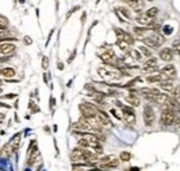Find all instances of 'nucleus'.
<instances>
[{"mask_svg": "<svg viewBox=\"0 0 180 171\" xmlns=\"http://www.w3.org/2000/svg\"><path fill=\"white\" fill-rule=\"evenodd\" d=\"M116 45H118V48L121 49L122 52H125V53H127V52L130 50V49H129L130 45H129L127 42H125V40H122V39H118V40H116Z\"/></svg>", "mask_w": 180, "mask_h": 171, "instance_id": "obj_23", "label": "nucleus"}, {"mask_svg": "<svg viewBox=\"0 0 180 171\" xmlns=\"http://www.w3.org/2000/svg\"><path fill=\"white\" fill-rule=\"evenodd\" d=\"M42 68H43V70H47V68H49V59H47L46 56L42 59Z\"/></svg>", "mask_w": 180, "mask_h": 171, "instance_id": "obj_31", "label": "nucleus"}, {"mask_svg": "<svg viewBox=\"0 0 180 171\" xmlns=\"http://www.w3.org/2000/svg\"><path fill=\"white\" fill-rule=\"evenodd\" d=\"M172 50L176 52V53H180V42H174V43H173V48H172Z\"/></svg>", "mask_w": 180, "mask_h": 171, "instance_id": "obj_33", "label": "nucleus"}, {"mask_svg": "<svg viewBox=\"0 0 180 171\" xmlns=\"http://www.w3.org/2000/svg\"><path fill=\"white\" fill-rule=\"evenodd\" d=\"M79 110H80V113H82V117H94V115L97 114V111H98V109H97L94 104L89 103V102L80 103Z\"/></svg>", "mask_w": 180, "mask_h": 171, "instance_id": "obj_4", "label": "nucleus"}, {"mask_svg": "<svg viewBox=\"0 0 180 171\" xmlns=\"http://www.w3.org/2000/svg\"><path fill=\"white\" fill-rule=\"evenodd\" d=\"M122 118H123V121L126 124H129V125H134V123H136V114L134 113H123Z\"/></svg>", "mask_w": 180, "mask_h": 171, "instance_id": "obj_17", "label": "nucleus"}, {"mask_svg": "<svg viewBox=\"0 0 180 171\" xmlns=\"http://www.w3.org/2000/svg\"><path fill=\"white\" fill-rule=\"evenodd\" d=\"M19 140H21V134H17V135H14L13 139H11V142L8 143V145H10V148H11V150H13V152H15V150H17Z\"/></svg>", "mask_w": 180, "mask_h": 171, "instance_id": "obj_20", "label": "nucleus"}, {"mask_svg": "<svg viewBox=\"0 0 180 171\" xmlns=\"http://www.w3.org/2000/svg\"><path fill=\"white\" fill-rule=\"evenodd\" d=\"M161 74H163L168 79H172V78H174V77L177 75V71H176V67H174L173 64H168V65H165V67L161 70Z\"/></svg>", "mask_w": 180, "mask_h": 171, "instance_id": "obj_9", "label": "nucleus"}, {"mask_svg": "<svg viewBox=\"0 0 180 171\" xmlns=\"http://www.w3.org/2000/svg\"><path fill=\"white\" fill-rule=\"evenodd\" d=\"M138 52L141 53V56H146V57H152V52H151V49H148L147 46H140V48L137 49Z\"/></svg>", "mask_w": 180, "mask_h": 171, "instance_id": "obj_25", "label": "nucleus"}, {"mask_svg": "<svg viewBox=\"0 0 180 171\" xmlns=\"http://www.w3.org/2000/svg\"><path fill=\"white\" fill-rule=\"evenodd\" d=\"M136 93H137V90L133 89V90H130V93L126 96V102L130 104V106H133V107H138V106H140V98H138Z\"/></svg>", "mask_w": 180, "mask_h": 171, "instance_id": "obj_10", "label": "nucleus"}, {"mask_svg": "<svg viewBox=\"0 0 180 171\" xmlns=\"http://www.w3.org/2000/svg\"><path fill=\"white\" fill-rule=\"evenodd\" d=\"M2 92H3V90H2V88H0V93H2Z\"/></svg>", "mask_w": 180, "mask_h": 171, "instance_id": "obj_42", "label": "nucleus"}, {"mask_svg": "<svg viewBox=\"0 0 180 171\" xmlns=\"http://www.w3.org/2000/svg\"><path fill=\"white\" fill-rule=\"evenodd\" d=\"M100 59L102 60L104 63H107V64H115L116 61V56H115V52L112 50V49H105V52H102V53H100Z\"/></svg>", "mask_w": 180, "mask_h": 171, "instance_id": "obj_6", "label": "nucleus"}, {"mask_svg": "<svg viewBox=\"0 0 180 171\" xmlns=\"http://www.w3.org/2000/svg\"><path fill=\"white\" fill-rule=\"evenodd\" d=\"M15 49H17V48H15V45H13V43H8V42L0 43V53H2L3 56L10 57L11 54H14Z\"/></svg>", "mask_w": 180, "mask_h": 171, "instance_id": "obj_8", "label": "nucleus"}, {"mask_svg": "<svg viewBox=\"0 0 180 171\" xmlns=\"http://www.w3.org/2000/svg\"><path fill=\"white\" fill-rule=\"evenodd\" d=\"M0 84H2V81H0Z\"/></svg>", "mask_w": 180, "mask_h": 171, "instance_id": "obj_43", "label": "nucleus"}, {"mask_svg": "<svg viewBox=\"0 0 180 171\" xmlns=\"http://www.w3.org/2000/svg\"><path fill=\"white\" fill-rule=\"evenodd\" d=\"M143 70L147 71V73H154V71H158V60L155 57H150L148 60L143 63Z\"/></svg>", "mask_w": 180, "mask_h": 171, "instance_id": "obj_7", "label": "nucleus"}, {"mask_svg": "<svg viewBox=\"0 0 180 171\" xmlns=\"http://www.w3.org/2000/svg\"><path fill=\"white\" fill-rule=\"evenodd\" d=\"M136 21H137L140 25H143V27H150L151 24H154V18H151V17H148V15H146V14H140V15H137L136 17Z\"/></svg>", "mask_w": 180, "mask_h": 171, "instance_id": "obj_11", "label": "nucleus"}, {"mask_svg": "<svg viewBox=\"0 0 180 171\" xmlns=\"http://www.w3.org/2000/svg\"><path fill=\"white\" fill-rule=\"evenodd\" d=\"M8 40H15V38H7V28H2L0 29V42L4 43L8 42Z\"/></svg>", "mask_w": 180, "mask_h": 171, "instance_id": "obj_22", "label": "nucleus"}, {"mask_svg": "<svg viewBox=\"0 0 180 171\" xmlns=\"http://www.w3.org/2000/svg\"><path fill=\"white\" fill-rule=\"evenodd\" d=\"M116 13L123 15L125 20H130V18H132V15H130V11L127 9H125V7H118V9H116Z\"/></svg>", "mask_w": 180, "mask_h": 171, "instance_id": "obj_24", "label": "nucleus"}, {"mask_svg": "<svg viewBox=\"0 0 180 171\" xmlns=\"http://www.w3.org/2000/svg\"><path fill=\"white\" fill-rule=\"evenodd\" d=\"M25 43H28V45H29V43H32V40H30L28 36H25Z\"/></svg>", "mask_w": 180, "mask_h": 171, "instance_id": "obj_38", "label": "nucleus"}, {"mask_svg": "<svg viewBox=\"0 0 180 171\" xmlns=\"http://www.w3.org/2000/svg\"><path fill=\"white\" fill-rule=\"evenodd\" d=\"M143 118H144V123H146L147 127H151L155 121V111L150 104H146L144 106V111H143Z\"/></svg>", "mask_w": 180, "mask_h": 171, "instance_id": "obj_5", "label": "nucleus"}, {"mask_svg": "<svg viewBox=\"0 0 180 171\" xmlns=\"http://www.w3.org/2000/svg\"><path fill=\"white\" fill-rule=\"evenodd\" d=\"M163 32H165V34L168 35V34H170V32H172V29H170V28H168V27H166V28H163Z\"/></svg>", "mask_w": 180, "mask_h": 171, "instance_id": "obj_37", "label": "nucleus"}, {"mask_svg": "<svg viewBox=\"0 0 180 171\" xmlns=\"http://www.w3.org/2000/svg\"><path fill=\"white\" fill-rule=\"evenodd\" d=\"M72 171H86L83 167H79V165H74V168H72Z\"/></svg>", "mask_w": 180, "mask_h": 171, "instance_id": "obj_36", "label": "nucleus"}, {"mask_svg": "<svg viewBox=\"0 0 180 171\" xmlns=\"http://www.w3.org/2000/svg\"><path fill=\"white\" fill-rule=\"evenodd\" d=\"M107 95H110V96H118V95H119V92H118V90H115V89H110V90H108Z\"/></svg>", "mask_w": 180, "mask_h": 171, "instance_id": "obj_34", "label": "nucleus"}, {"mask_svg": "<svg viewBox=\"0 0 180 171\" xmlns=\"http://www.w3.org/2000/svg\"><path fill=\"white\" fill-rule=\"evenodd\" d=\"M127 54H129L133 60H137V61H141V60H143V56H141V53L137 49H130V50L127 52Z\"/></svg>", "mask_w": 180, "mask_h": 171, "instance_id": "obj_21", "label": "nucleus"}, {"mask_svg": "<svg viewBox=\"0 0 180 171\" xmlns=\"http://www.w3.org/2000/svg\"><path fill=\"white\" fill-rule=\"evenodd\" d=\"M159 86H161V89H163L165 92H173V89H174V85H173V82L172 81H162V82H159Z\"/></svg>", "mask_w": 180, "mask_h": 171, "instance_id": "obj_18", "label": "nucleus"}, {"mask_svg": "<svg viewBox=\"0 0 180 171\" xmlns=\"http://www.w3.org/2000/svg\"><path fill=\"white\" fill-rule=\"evenodd\" d=\"M78 145H79V148H89V142L85 139V138H80L79 140H78Z\"/></svg>", "mask_w": 180, "mask_h": 171, "instance_id": "obj_30", "label": "nucleus"}, {"mask_svg": "<svg viewBox=\"0 0 180 171\" xmlns=\"http://www.w3.org/2000/svg\"><path fill=\"white\" fill-rule=\"evenodd\" d=\"M4 114H3V113H0V121H3V120H4Z\"/></svg>", "mask_w": 180, "mask_h": 171, "instance_id": "obj_39", "label": "nucleus"}, {"mask_svg": "<svg viewBox=\"0 0 180 171\" xmlns=\"http://www.w3.org/2000/svg\"><path fill=\"white\" fill-rule=\"evenodd\" d=\"M129 4V7L132 10H134V11H141V10L144 9V6H146V2L144 0H132Z\"/></svg>", "mask_w": 180, "mask_h": 171, "instance_id": "obj_13", "label": "nucleus"}, {"mask_svg": "<svg viewBox=\"0 0 180 171\" xmlns=\"http://www.w3.org/2000/svg\"><path fill=\"white\" fill-rule=\"evenodd\" d=\"M147 82H150V84H152V82H162V81H168V78H166L163 74H154V75H148L146 78Z\"/></svg>", "mask_w": 180, "mask_h": 171, "instance_id": "obj_14", "label": "nucleus"}, {"mask_svg": "<svg viewBox=\"0 0 180 171\" xmlns=\"http://www.w3.org/2000/svg\"><path fill=\"white\" fill-rule=\"evenodd\" d=\"M130 171H138V168H136V167H133V168H130Z\"/></svg>", "mask_w": 180, "mask_h": 171, "instance_id": "obj_41", "label": "nucleus"}, {"mask_svg": "<svg viewBox=\"0 0 180 171\" xmlns=\"http://www.w3.org/2000/svg\"><path fill=\"white\" fill-rule=\"evenodd\" d=\"M133 31H134V35L137 38H140V39H144V38H146V34H147V31H148V29L146 28V27H136L134 29H133Z\"/></svg>", "mask_w": 180, "mask_h": 171, "instance_id": "obj_19", "label": "nucleus"}, {"mask_svg": "<svg viewBox=\"0 0 180 171\" xmlns=\"http://www.w3.org/2000/svg\"><path fill=\"white\" fill-rule=\"evenodd\" d=\"M0 75L4 77L6 79H11V78H14V77H15V70H14V68H11V67H4V68H2V70H0Z\"/></svg>", "mask_w": 180, "mask_h": 171, "instance_id": "obj_15", "label": "nucleus"}, {"mask_svg": "<svg viewBox=\"0 0 180 171\" xmlns=\"http://www.w3.org/2000/svg\"><path fill=\"white\" fill-rule=\"evenodd\" d=\"M179 54H180V53H179Z\"/></svg>", "mask_w": 180, "mask_h": 171, "instance_id": "obj_44", "label": "nucleus"}, {"mask_svg": "<svg viewBox=\"0 0 180 171\" xmlns=\"http://www.w3.org/2000/svg\"><path fill=\"white\" fill-rule=\"evenodd\" d=\"M172 93H173V99L180 104V88H176V89H173V92H172Z\"/></svg>", "mask_w": 180, "mask_h": 171, "instance_id": "obj_29", "label": "nucleus"}, {"mask_svg": "<svg viewBox=\"0 0 180 171\" xmlns=\"http://www.w3.org/2000/svg\"><path fill=\"white\" fill-rule=\"evenodd\" d=\"M111 114H112V115H115V117H116V118H122V115H121V114H119V113H118V111H116V110H115V109H111Z\"/></svg>", "mask_w": 180, "mask_h": 171, "instance_id": "obj_35", "label": "nucleus"}, {"mask_svg": "<svg viewBox=\"0 0 180 171\" xmlns=\"http://www.w3.org/2000/svg\"><path fill=\"white\" fill-rule=\"evenodd\" d=\"M11 152H13V150H11L10 145H4V146H3V149H2V156L7 159V157H10Z\"/></svg>", "mask_w": 180, "mask_h": 171, "instance_id": "obj_26", "label": "nucleus"}, {"mask_svg": "<svg viewBox=\"0 0 180 171\" xmlns=\"http://www.w3.org/2000/svg\"><path fill=\"white\" fill-rule=\"evenodd\" d=\"M121 2H123V3H130L132 0H121Z\"/></svg>", "mask_w": 180, "mask_h": 171, "instance_id": "obj_40", "label": "nucleus"}, {"mask_svg": "<svg viewBox=\"0 0 180 171\" xmlns=\"http://www.w3.org/2000/svg\"><path fill=\"white\" fill-rule=\"evenodd\" d=\"M143 42L146 43L147 48H152V49H154V48H159V46L165 42V38H163L162 35L157 34V32H152V34H150L148 36L144 38Z\"/></svg>", "mask_w": 180, "mask_h": 171, "instance_id": "obj_1", "label": "nucleus"}, {"mask_svg": "<svg viewBox=\"0 0 180 171\" xmlns=\"http://www.w3.org/2000/svg\"><path fill=\"white\" fill-rule=\"evenodd\" d=\"M169 99H170V98H169L168 93H161L159 92L158 95L154 96V102H155V103H158V104H165Z\"/></svg>", "mask_w": 180, "mask_h": 171, "instance_id": "obj_16", "label": "nucleus"}, {"mask_svg": "<svg viewBox=\"0 0 180 171\" xmlns=\"http://www.w3.org/2000/svg\"><path fill=\"white\" fill-rule=\"evenodd\" d=\"M157 14H158V9H157V7H151V9L147 10V13H146V15H148V17H151V18H154Z\"/></svg>", "mask_w": 180, "mask_h": 171, "instance_id": "obj_28", "label": "nucleus"}, {"mask_svg": "<svg viewBox=\"0 0 180 171\" xmlns=\"http://www.w3.org/2000/svg\"><path fill=\"white\" fill-rule=\"evenodd\" d=\"M159 57H161V60H163V61H166V63L172 61V60H173V50L169 48L162 49V50L159 52Z\"/></svg>", "mask_w": 180, "mask_h": 171, "instance_id": "obj_12", "label": "nucleus"}, {"mask_svg": "<svg viewBox=\"0 0 180 171\" xmlns=\"http://www.w3.org/2000/svg\"><path fill=\"white\" fill-rule=\"evenodd\" d=\"M130 159H132V154L129 152H121V154H119V160L121 161H129Z\"/></svg>", "mask_w": 180, "mask_h": 171, "instance_id": "obj_27", "label": "nucleus"}, {"mask_svg": "<svg viewBox=\"0 0 180 171\" xmlns=\"http://www.w3.org/2000/svg\"><path fill=\"white\" fill-rule=\"evenodd\" d=\"M7 24H8L7 18H4V17H2V15H0V27H4V28H7Z\"/></svg>", "mask_w": 180, "mask_h": 171, "instance_id": "obj_32", "label": "nucleus"}, {"mask_svg": "<svg viewBox=\"0 0 180 171\" xmlns=\"http://www.w3.org/2000/svg\"><path fill=\"white\" fill-rule=\"evenodd\" d=\"M177 115H179V113L170 111V110L162 111V114H161V118H159V124H161L162 127H170V125H174Z\"/></svg>", "mask_w": 180, "mask_h": 171, "instance_id": "obj_2", "label": "nucleus"}, {"mask_svg": "<svg viewBox=\"0 0 180 171\" xmlns=\"http://www.w3.org/2000/svg\"><path fill=\"white\" fill-rule=\"evenodd\" d=\"M98 75L104 79H119L123 74L121 73L119 70H108V68H104V67H100L97 70Z\"/></svg>", "mask_w": 180, "mask_h": 171, "instance_id": "obj_3", "label": "nucleus"}]
</instances>
